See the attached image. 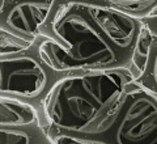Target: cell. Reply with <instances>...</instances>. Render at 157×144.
<instances>
[{
  "mask_svg": "<svg viewBox=\"0 0 157 144\" xmlns=\"http://www.w3.org/2000/svg\"><path fill=\"white\" fill-rule=\"evenodd\" d=\"M42 123L36 102L20 97L0 96V126H30Z\"/></svg>",
  "mask_w": 157,
  "mask_h": 144,
  "instance_id": "cell-7",
  "label": "cell"
},
{
  "mask_svg": "<svg viewBox=\"0 0 157 144\" xmlns=\"http://www.w3.org/2000/svg\"><path fill=\"white\" fill-rule=\"evenodd\" d=\"M134 79L132 69H96L63 73L37 106L52 144H86Z\"/></svg>",
  "mask_w": 157,
  "mask_h": 144,
  "instance_id": "cell-2",
  "label": "cell"
},
{
  "mask_svg": "<svg viewBox=\"0 0 157 144\" xmlns=\"http://www.w3.org/2000/svg\"><path fill=\"white\" fill-rule=\"evenodd\" d=\"M58 0H0V29L37 41Z\"/></svg>",
  "mask_w": 157,
  "mask_h": 144,
  "instance_id": "cell-5",
  "label": "cell"
},
{
  "mask_svg": "<svg viewBox=\"0 0 157 144\" xmlns=\"http://www.w3.org/2000/svg\"><path fill=\"white\" fill-rule=\"evenodd\" d=\"M143 20L88 0H58L37 39L43 63L56 73L132 69Z\"/></svg>",
  "mask_w": 157,
  "mask_h": 144,
  "instance_id": "cell-1",
  "label": "cell"
},
{
  "mask_svg": "<svg viewBox=\"0 0 157 144\" xmlns=\"http://www.w3.org/2000/svg\"><path fill=\"white\" fill-rule=\"evenodd\" d=\"M100 3L124 12L137 18H147L157 14V0H88Z\"/></svg>",
  "mask_w": 157,
  "mask_h": 144,
  "instance_id": "cell-9",
  "label": "cell"
},
{
  "mask_svg": "<svg viewBox=\"0 0 157 144\" xmlns=\"http://www.w3.org/2000/svg\"><path fill=\"white\" fill-rule=\"evenodd\" d=\"M86 144H157V93L132 79Z\"/></svg>",
  "mask_w": 157,
  "mask_h": 144,
  "instance_id": "cell-3",
  "label": "cell"
},
{
  "mask_svg": "<svg viewBox=\"0 0 157 144\" xmlns=\"http://www.w3.org/2000/svg\"><path fill=\"white\" fill-rule=\"evenodd\" d=\"M143 32L137 42L132 73L134 79L157 93V14L143 18Z\"/></svg>",
  "mask_w": 157,
  "mask_h": 144,
  "instance_id": "cell-6",
  "label": "cell"
},
{
  "mask_svg": "<svg viewBox=\"0 0 157 144\" xmlns=\"http://www.w3.org/2000/svg\"><path fill=\"white\" fill-rule=\"evenodd\" d=\"M37 41L20 34L12 33L6 29H0V55H12V54L24 53L33 49Z\"/></svg>",
  "mask_w": 157,
  "mask_h": 144,
  "instance_id": "cell-10",
  "label": "cell"
},
{
  "mask_svg": "<svg viewBox=\"0 0 157 144\" xmlns=\"http://www.w3.org/2000/svg\"><path fill=\"white\" fill-rule=\"evenodd\" d=\"M52 144L43 123L30 126H0V144Z\"/></svg>",
  "mask_w": 157,
  "mask_h": 144,
  "instance_id": "cell-8",
  "label": "cell"
},
{
  "mask_svg": "<svg viewBox=\"0 0 157 144\" xmlns=\"http://www.w3.org/2000/svg\"><path fill=\"white\" fill-rule=\"evenodd\" d=\"M37 46V45H36ZM12 55H0V92L38 103L63 73L51 71L39 56L37 47Z\"/></svg>",
  "mask_w": 157,
  "mask_h": 144,
  "instance_id": "cell-4",
  "label": "cell"
}]
</instances>
